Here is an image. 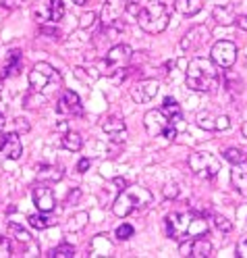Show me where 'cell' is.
<instances>
[{
  "label": "cell",
  "instance_id": "obj_40",
  "mask_svg": "<svg viewBox=\"0 0 247 258\" xmlns=\"http://www.w3.org/2000/svg\"><path fill=\"white\" fill-rule=\"evenodd\" d=\"M79 198H81V189H79V187H75L73 191H69V196H67V204H75Z\"/></svg>",
  "mask_w": 247,
  "mask_h": 258
},
{
  "label": "cell",
  "instance_id": "obj_46",
  "mask_svg": "<svg viewBox=\"0 0 247 258\" xmlns=\"http://www.w3.org/2000/svg\"><path fill=\"white\" fill-rule=\"evenodd\" d=\"M241 134H243V138H247V121L241 125Z\"/></svg>",
  "mask_w": 247,
  "mask_h": 258
},
{
  "label": "cell",
  "instance_id": "obj_1",
  "mask_svg": "<svg viewBox=\"0 0 247 258\" xmlns=\"http://www.w3.org/2000/svg\"><path fill=\"white\" fill-rule=\"evenodd\" d=\"M185 84L193 92H214L220 84V75L216 71V62L206 56H193L187 64Z\"/></svg>",
  "mask_w": 247,
  "mask_h": 258
},
{
  "label": "cell",
  "instance_id": "obj_11",
  "mask_svg": "<svg viewBox=\"0 0 247 258\" xmlns=\"http://www.w3.org/2000/svg\"><path fill=\"white\" fill-rule=\"evenodd\" d=\"M143 125H145V132L150 138H156V136H162L164 129H167L169 125H173L167 115L160 110V108H154V110H147L143 115Z\"/></svg>",
  "mask_w": 247,
  "mask_h": 258
},
{
  "label": "cell",
  "instance_id": "obj_21",
  "mask_svg": "<svg viewBox=\"0 0 247 258\" xmlns=\"http://www.w3.org/2000/svg\"><path fill=\"white\" fill-rule=\"evenodd\" d=\"M189 256H193V258H208V256H212V244L206 239V235H200V237L191 239V252H189Z\"/></svg>",
  "mask_w": 247,
  "mask_h": 258
},
{
  "label": "cell",
  "instance_id": "obj_19",
  "mask_svg": "<svg viewBox=\"0 0 247 258\" xmlns=\"http://www.w3.org/2000/svg\"><path fill=\"white\" fill-rule=\"evenodd\" d=\"M62 169L54 167V165H40L38 171H36V177H38V181L42 183H56L62 179Z\"/></svg>",
  "mask_w": 247,
  "mask_h": 258
},
{
  "label": "cell",
  "instance_id": "obj_24",
  "mask_svg": "<svg viewBox=\"0 0 247 258\" xmlns=\"http://www.w3.org/2000/svg\"><path fill=\"white\" fill-rule=\"evenodd\" d=\"M60 146L69 152H79L84 148V138H81L77 132H64L60 138Z\"/></svg>",
  "mask_w": 247,
  "mask_h": 258
},
{
  "label": "cell",
  "instance_id": "obj_22",
  "mask_svg": "<svg viewBox=\"0 0 247 258\" xmlns=\"http://www.w3.org/2000/svg\"><path fill=\"white\" fill-rule=\"evenodd\" d=\"M160 110L167 115V119L175 125V123H179L181 119H183V110H181V106L177 104V100L175 98H164V102H162V106H160Z\"/></svg>",
  "mask_w": 247,
  "mask_h": 258
},
{
  "label": "cell",
  "instance_id": "obj_20",
  "mask_svg": "<svg viewBox=\"0 0 247 258\" xmlns=\"http://www.w3.org/2000/svg\"><path fill=\"white\" fill-rule=\"evenodd\" d=\"M204 9V0H175V11L183 17H193Z\"/></svg>",
  "mask_w": 247,
  "mask_h": 258
},
{
  "label": "cell",
  "instance_id": "obj_37",
  "mask_svg": "<svg viewBox=\"0 0 247 258\" xmlns=\"http://www.w3.org/2000/svg\"><path fill=\"white\" fill-rule=\"evenodd\" d=\"M64 17V5H62V0H54L52 3V21H60Z\"/></svg>",
  "mask_w": 247,
  "mask_h": 258
},
{
  "label": "cell",
  "instance_id": "obj_41",
  "mask_svg": "<svg viewBox=\"0 0 247 258\" xmlns=\"http://www.w3.org/2000/svg\"><path fill=\"white\" fill-rule=\"evenodd\" d=\"M237 256L247 258V239H241L239 244H237Z\"/></svg>",
  "mask_w": 247,
  "mask_h": 258
},
{
  "label": "cell",
  "instance_id": "obj_43",
  "mask_svg": "<svg viewBox=\"0 0 247 258\" xmlns=\"http://www.w3.org/2000/svg\"><path fill=\"white\" fill-rule=\"evenodd\" d=\"M90 165H92L90 158H81L79 163H77V173H86V171L90 169Z\"/></svg>",
  "mask_w": 247,
  "mask_h": 258
},
{
  "label": "cell",
  "instance_id": "obj_13",
  "mask_svg": "<svg viewBox=\"0 0 247 258\" xmlns=\"http://www.w3.org/2000/svg\"><path fill=\"white\" fill-rule=\"evenodd\" d=\"M127 0H106L104 7H102V13H100V21L104 27H110V25H117L121 15L127 11Z\"/></svg>",
  "mask_w": 247,
  "mask_h": 258
},
{
  "label": "cell",
  "instance_id": "obj_39",
  "mask_svg": "<svg viewBox=\"0 0 247 258\" xmlns=\"http://www.w3.org/2000/svg\"><path fill=\"white\" fill-rule=\"evenodd\" d=\"M228 127H230V119H228L226 115L216 117V132H226Z\"/></svg>",
  "mask_w": 247,
  "mask_h": 258
},
{
  "label": "cell",
  "instance_id": "obj_31",
  "mask_svg": "<svg viewBox=\"0 0 247 258\" xmlns=\"http://www.w3.org/2000/svg\"><path fill=\"white\" fill-rule=\"evenodd\" d=\"M214 227H216L220 233H230L233 231V223H230L226 217H220V215H214Z\"/></svg>",
  "mask_w": 247,
  "mask_h": 258
},
{
  "label": "cell",
  "instance_id": "obj_8",
  "mask_svg": "<svg viewBox=\"0 0 247 258\" xmlns=\"http://www.w3.org/2000/svg\"><path fill=\"white\" fill-rule=\"evenodd\" d=\"M210 58L216 62V67L220 69H230L237 60V44L230 40H220L212 46Z\"/></svg>",
  "mask_w": 247,
  "mask_h": 258
},
{
  "label": "cell",
  "instance_id": "obj_36",
  "mask_svg": "<svg viewBox=\"0 0 247 258\" xmlns=\"http://www.w3.org/2000/svg\"><path fill=\"white\" fill-rule=\"evenodd\" d=\"M73 75L79 79V82H84V84H88V86L96 82V77H94V75H90L84 67H75V69H73Z\"/></svg>",
  "mask_w": 247,
  "mask_h": 258
},
{
  "label": "cell",
  "instance_id": "obj_10",
  "mask_svg": "<svg viewBox=\"0 0 247 258\" xmlns=\"http://www.w3.org/2000/svg\"><path fill=\"white\" fill-rule=\"evenodd\" d=\"M160 92V84L156 79H139V82L131 88V98L135 104H143L156 98V94Z\"/></svg>",
  "mask_w": 247,
  "mask_h": 258
},
{
  "label": "cell",
  "instance_id": "obj_28",
  "mask_svg": "<svg viewBox=\"0 0 247 258\" xmlns=\"http://www.w3.org/2000/svg\"><path fill=\"white\" fill-rule=\"evenodd\" d=\"M9 233L17 241H21V244H29L31 241V235L23 229V225H19V223H9Z\"/></svg>",
  "mask_w": 247,
  "mask_h": 258
},
{
  "label": "cell",
  "instance_id": "obj_3",
  "mask_svg": "<svg viewBox=\"0 0 247 258\" xmlns=\"http://www.w3.org/2000/svg\"><path fill=\"white\" fill-rule=\"evenodd\" d=\"M154 202V194L143 187V185H127L125 189L119 191V196L112 202V213L119 219L129 217L135 211H143Z\"/></svg>",
  "mask_w": 247,
  "mask_h": 258
},
{
  "label": "cell",
  "instance_id": "obj_6",
  "mask_svg": "<svg viewBox=\"0 0 247 258\" xmlns=\"http://www.w3.org/2000/svg\"><path fill=\"white\" fill-rule=\"evenodd\" d=\"M189 169L195 177H200V179H214V177L220 173V160L212 152L197 150L189 156Z\"/></svg>",
  "mask_w": 247,
  "mask_h": 258
},
{
  "label": "cell",
  "instance_id": "obj_45",
  "mask_svg": "<svg viewBox=\"0 0 247 258\" xmlns=\"http://www.w3.org/2000/svg\"><path fill=\"white\" fill-rule=\"evenodd\" d=\"M112 183H114V185H119V191L127 187V181L123 179V177H114V179H112Z\"/></svg>",
  "mask_w": 247,
  "mask_h": 258
},
{
  "label": "cell",
  "instance_id": "obj_38",
  "mask_svg": "<svg viewBox=\"0 0 247 258\" xmlns=\"http://www.w3.org/2000/svg\"><path fill=\"white\" fill-rule=\"evenodd\" d=\"M162 191H164V198H167V200L177 198V196H179V185H177V183H167Z\"/></svg>",
  "mask_w": 247,
  "mask_h": 258
},
{
  "label": "cell",
  "instance_id": "obj_42",
  "mask_svg": "<svg viewBox=\"0 0 247 258\" xmlns=\"http://www.w3.org/2000/svg\"><path fill=\"white\" fill-rule=\"evenodd\" d=\"M25 0H3V7L5 9H19Z\"/></svg>",
  "mask_w": 247,
  "mask_h": 258
},
{
  "label": "cell",
  "instance_id": "obj_34",
  "mask_svg": "<svg viewBox=\"0 0 247 258\" xmlns=\"http://www.w3.org/2000/svg\"><path fill=\"white\" fill-rule=\"evenodd\" d=\"M135 233V229H133V225H129V223H123V225H119L117 227V231H114V235H117V239H129L131 235Z\"/></svg>",
  "mask_w": 247,
  "mask_h": 258
},
{
  "label": "cell",
  "instance_id": "obj_44",
  "mask_svg": "<svg viewBox=\"0 0 247 258\" xmlns=\"http://www.w3.org/2000/svg\"><path fill=\"white\" fill-rule=\"evenodd\" d=\"M162 136L167 138V140H175V138H177V127H175V125H169L167 129H164Z\"/></svg>",
  "mask_w": 247,
  "mask_h": 258
},
{
  "label": "cell",
  "instance_id": "obj_5",
  "mask_svg": "<svg viewBox=\"0 0 247 258\" xmlns=\"http://www.w3.org/2000/svg\"><path fill=\"white\" fill-rule=\"evenodd\" d=\"M133 50L127 44H114L110 50L98 60V75L114 77L117 73H123V69L131 62Z\"/></svg>",
  "mask_w": 247,
  "mask_h": 258
},
{
  "label": "cell",
  "instance_id": "obj_33",
  "mask_svg": "<svg viewBox=\"0 0 247 258\" xmlns=\"http://www.w3.org/2000/svg\"><path fill=\"white\" fill-rule=\"evenodd\" d=\"M42 104H44V96H40V92H31L29 96L23 98V106H27V108H38Z\"/></svg>",
  "mask_w": 247,
  "mask_h": 258
},
{
  "label": "cell",
  "instance_id": "obj_9",
  "mask_svg": "<svg viewBox=\"0 0 247 258\" xmlns=\"http://www.w3.org/2000/svg\"><path fill=\"white\" fill-rule=\"evenodd\" d=\"M210 38H212V31L206 25H195L181 38V50L195 52V50H200V48H204L210 42Z\"/></svg>",
  "mask_w": 247,
  "mask_h": 258
},
{
  "label": "cell",
  "instance_id": "obj_48",
  "mask_svg": "<svg viewBox=\"0 0 247 258\" xmlns=\"http://www.w3.org/2000/svg\"><path fill=\"white\" fill-rule=\"evenodd\" d=\"M5 125V117H3V112H0V127Z\"/></svg>",
  "mask_w": 247,
  "mask_h": 258
},
{
  "label": "cell",
  "instance_id": "obj_12",
  "mask_svg": "<svg viewBox=\"0 0 247 258\" xmlns=\"http://www.w3.org/2000/svg\"><path fill=\"white\" fill-rule=\"evenodd\" d=\"M0 152H3L9 160H19L23 154V144L21 136L15 132H7L0 136Z\"/></svg>",
  "mask_w": 247,
  "mask_h": 258
},
{
  "label": "cell",
  "instance_id": "obj_32",
  "mask_svg": "<svg viewBox=\"0 0 247 258\" xmlns=\"http://www.w3.org/2000/svg\"><path fill=\"white\" fill-rule=\"evenodd\" d=\"M11 125H13V132H15V134H19V136L29 134V129H31V125H29V121H27L25 117H17V119H13V121H11Z\"/></svg>",
  "mask_w": 247,
  "mask_h": 258
},
{
  "label": "cell",
  "instance_id": "obj_17",
  "mask_svg": "<svg viewBox=\"0 0 247 258\" xmlns=\"http://www.w3.org/2000/svg\"><path fill=\"white\" fill-rule=\"evenodd\" d=\"M212 19L218 25H233V23H237V9L230 3L216 5L212 11Z\"/></svg>",
  "mask_w": 247,
  "mask_h": 258
},
{
  "label": "cell",
  "instance_id": "obj_29",
  "mask_svg": "<svg viewBox=\"0 0 247 258\" xmlns=\"http://www.w3.org/2000/svg\"><path fill=\"white\" fill-rule=\"evenodd\" d=\"M195 123L200 125L202 129H206V132H216V117H212L208 110L206 112H200L197 119H195Z\"/></svg>",
  "mask_w": 247,
  "mask_h": 258
},
{
  "label": "cell",
  "instance_id": "obj_26",
  "mask_svg": "<svg viewBox=\"0 0 247 258\" xmlns=\"http://www.w3.org/2000/svg\"><path fill=\"white\" fill-rule=\"evenodd\" d=\"M27 223L31 225L34 229H48V227H52L54 225V221L48 217V213H36V215H29L27 217Z\"/></svg>",
  "mask_w": 247,
  "mask_h": 258
},
{
  "label": "cell",
  "instance_id": "obj_18",
  "mask_svg": "<svg viewBox=\"0 0 247 258\" xmlns=\"http://www.w3.org/2000/svg\"><path fill=\"white\" fill-rule=\"evenodd\" d=\"M52 3L54 0H36L31 5V17H34L36 23L44 25L48 21H52Z\"/></svg>",
  "mask_w": 247,
  "mask_h": 258
},
{
  "label": "cell",
  "instance_id": "obj_35",
  "mask_svg": "<svg viewBox=\"0 0 247 258\" xmlns=\"http://www.w3.org/2000/svg\"><path fill=\"white\" fill-rule=\"evenodd\" d=\"M96 19H98V15L96 13H84L81 15V19H79V27L81 29H90V27H94V23H96Z\"/></svg>",
  "mask_w": 247,
  "mask_h": 258
},
{
  "label": "cell",
  "instance_id": "obj_30",
  "mask_svg": "<svg viewBox=\"0 0 247 258\" xmlns=\"http://www.w3.org/2000/svg\"><path fill=\"white\" fill-rule=\"evenodd\" d=\"M48 256H52V258H73L75 256V248L71 244H60L54 250H50Z\"/></svg>",
  "mask_w": 247,
  "mask_h": 258
},
{
  "label": "cell",
  "instance_id": "obj_27",
  "mask_svg": "<svg viewBox=\"0 0 247 258\" xmlns=\"http://www.w3.org/2000/svg\"><path fill=\"white\" fill-rule=\"evenodd\" d=\"M90 221V215L88 213H77L75 217H71V223L67 225V233H79V231H84L86 229V225Z\"/></svg>",
  "mask_w": 247,
  "mask_h": 258
},
{
  "label": "cell",
  "instance_id": "obj_15",
  "mask_svg": "<svg viewBox=\"0 0 247 258\" xmlns=\"http://www.w3.org/2000/svg\"><path fill=\"white\" fill-rule=\"evenodd\" d=\"M31 198H34V204L38 206L40 213H52L54 208H56L54 191H52V187H48V185H38V187H34V194H31Z\"/></svg>",
  "mask_w": 247,
  "mask_h": 258
},
{
  "label": "cell",
  "instance_id": "obj_23",
  "mask_svg": "<svg viewBox=\"0 0 247 258\" xmlns=\"http://www.w3.org/2000/svg\"><path fill=\"white\" fill-rule=\"evenodd\" d=\"M21 69H23V56H21L19 50H13L11 56H9V60H7V64L3 67V79L17 75Z\"/></svg>",
  "mask_w": 247,
  "mask_h": 258
},
{
  "label": "cell",
  "instance_id": "obj_4",
  "mask_svg": "<svg viewBox=\"0 0 247 258\" xmlns=\"http://www.w3.org/2000/svg\"><path fill=\"white\" fill-rule=\"evenodd\" d=\"M135 19H137V23L143 31L156 36V34H162V31L169 27L171 11L164 3H160V0H147Z\"/></svg>",
  "mask_w": 247,
  "mask_h": 258
},
{
  "label": "cell",
  "instance_id": "obj_7",
  "mask_svg": "<svg viewBox=\"0 0 247 258\" xmlns=\"http://www.w3.org/2000/svg\"><path fill=\"white\" fill-rule=\"evenodd\" d=\"M52 79H58L56 71L50 62H46V60H40L36 62L34 67H31L29 75H27V82H29V88L31 92H42L48 84L52 82Z\"/></svg>",
  "mask_w": 247,
  "mask_h": 258
},
{
  "label": "cell",
  "instance_id": "obj_16",
  "mask_svg": "<svg viewBox=\"0 0 247 258\" xmlns=\"http://www.w3.org/2000/svg\"><path fill=\"white\" fill-rule=\"evenodd\" d=\"M102 129H104V134L110 138V142H114V144H121V142H125V138H127L125 121L119 119V117H106V119L102 121Z\"/></svg>",
  "mask_w": 247,
  "mask_h": 258
},
{
  "label": "cell",
  "instance_id": "obj_14",
  "mask_svg": "<svg viewBox=\"0 0 247 258\" xmlns=\"http://www.w3.org/2000/svg\"><path fill=\"white\" fill-rule=\"evenodd\" d=\"M56 112L58 115H73V117L84 115V106H81L79 96L73 90H64L60 100L56 102Z\"/></svg>",
  "mask_w": 247,
  "mask_h": 258
},
{
  "label": "cell",
  "instance_id": "obj_47",
  "mask_svg": "<svg viewBox=\"0 0 247 258\" xmlns=\"http://www.w3.org/2000/svg\"><path fill=\"white\" fill-rule=\"evenodd\" d=\"M73 3H75V5H79V7H81V5H86V3H88V0H73Z\"/></svg>",
  "mask_w": 247,
  "mask_h": 258
},
{
  "label": "cell",
  "instance_id": "obj_2",
  "mask_svg": "<svg viewBox=\"0 0 247 258\" xmlns=\"http://www.w3.org/2000/svg\"><path fill=\"white\" fill-rule=\"evenodd\" d=\"M167 225V235L171 239L183 241V239H193L208 233V221L204 215H195L191 211L187 213H173L164 221Z\"/></svg>",
  "mask_w": 247,
  "mask_h": 258
},
{
  "label": "cell",
  "instance_id": "obj_25",
  "mask_svg": "<svg viewBox=\"0 0 247 258\" xmlns=\"http://www.w3.org/2000/svg\"><path fill=\"white\" fill-rule=\"evenodd\" d=\"M222 156H224L226 163H230L233 167H243L247 163V154L241 148H226L222 152Z\"/></svg>",
  "mask_w": 247,
  "mask_h": 258
}]
</instances>
